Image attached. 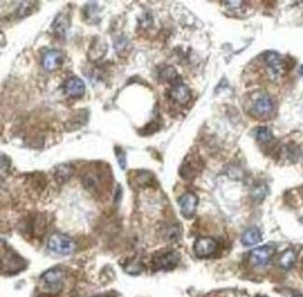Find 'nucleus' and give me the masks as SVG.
Returning a JSON list of instances; mask_svg holds the SVG:
<instances>
[{"mask_svg": "<svg viewBox=\"0 0 303 297\" xmlns=\"http://www.w3.org/2000/svg\"><path fill=\"white\" fill-rule=\"evenodd\" d=\"M179 261L180 255L177 251L164 250L155 254L151 264L154 271H170L177 266Z\"/></svg>", "mask_w": 303, "mask_h": 297, "instance_id": "obj_1", "label": "nucleus"}, {"mask_svg": "<svg viewBox=\"0 0 303 297\" xmlns=\"http://www.w3.org/2000/svg\"><path fill=\"white\" fill-rule=\"evenodd\" d=\"M48 248L59 255H68L75 250L76 243L68 235L62 233H54L49 239Z\"/></svg>", "mask_w": 303, "mask_h": 297, "instance_id": "obj_2", "label": "nucleus"}, {"mask_svg": "<svg viewBox=\"0 0 303 297\" xmlns=\"http://www.w3.org/2000/svg\"><path fill=\"white\" fill-rule=\"evenodd\" d=\"M26 267V261L18 255L13 250H5V255H1V271L13 274L21 271Z\"/></svg>", "mask_w": 303, "mask_h": 297, "instance_id": "obj_3", "label": "nucleus"}, {"mask_svg": "<svg viewBox=\"0 0 303 297\" xmlns=\"http://www.w3.org/2000/svg\"><path fill=\"white\" fill-rule=\"evenodd\" d=\"M216 249L217 243L211 236H200L193 245V251L198 258H208L216 252Z\"/></svg>", "mask_w": 303, "mask_h": 297, "instance_id": "obj_4", "label": "nucleus"}, {"mask_svg": "<svg viewBox=\"0 0 303 297\" xmlns=\"http://www.w3.org/2000/svg\"><path fill=\"white\" fill-rule=\"evenodd\" d=\"M44 287L48 292L58 293L63 289V272L58 268H52L45 272L42 276Z\"/></svg>", "mask_w": 303, "mask_h": 297, "instance_id": "obj_5", "label": "nucleus"}, {"mask_svg": "<svg viewBox=\"0 0 303 297\" xmlns=\"http://www.w3.org/2000/svg\"><path fill=\"white\" fill-rule=\"evenodd\" d=\"M275 252V248L271 245L262 246L250 252V262L254 266H264L271 261Z\"/></svg>", "mask_w": 303, "mask_h": 297, "instance_id": "obj_6", "label": "nucleus"}, {"mask_svg": "<svg viewBox=\"0 0 303 297\" xmlns=\"http://www.w3.org/2000/svg\"><path fill=\"white\" fill-rule=\"evenodd\" d=\"M199 203V198L195 193H186L178 199V206L182 215L190 219L195 214L196 209Z\"/></svg>", "mask_w": 303, "mask_h": 297, "instance_id": "obj_7", "label": "nucleus"}, {"mask_svg": "<svg viewBox=\"0 0 303 297\" xmlns=\"http://www.w3.org/2000/svg\"><path fill=\"white\" fill-rule=\"evenodd\" d=\"M64 94L73 98H79L85 94V84L82 78L78 77H71L67 78L64 84Z\"/></svg>", "mask_w": 303, "mask_h": 297, "instance_id": "obj_8", "label": "nucleus"}, {"mask_svg": "<svg viewBox=\"0 0 303 297\" xmlns=\"http://www.w3.org/2000/svg\"><path fill=\"white\" fill-rule=\"evenodd\" d=\"M265 63L267 65L269 73L272 75V78H279L284 72V62L282 58L277 52H268L264 57Z\"/></svg>", "mask_w": 303, "mask_h": 297, "instance_id": "obj_9", "label": "nucleus"}, {"mask_svg": "<svg viewBox=\"0 0 303 297\" xmlns=\"http://www.w3.org/2000/svg\"><path fill=\"white\" fill-rule=\"evenodd\" d=\"M273 109L272 99L267 94L258 96L253 105L252 113L256 117H265L272 112Z\"/></svg>", "mask_w": 303, "mask_h": 297, "instance_id": "obj_10", "label": "nucleus"}, {"mask_svg": "<svg viewBox=\"0 0 303 297\" xmlns=\"http://www.w3.org/2000/svg\"><path fill=\"white\" fill-rule=\"evenodd\" d=\"M64 54L58 50H50L45 53L42 60V66L48 71H53L62 67L64 63Z\"/></svg>", "mask_w": 303, "mask_h": 297, "instance_id": "obj_11", "label": "nucleus"}, {"mask_svg": "<svg viewBox=\"0 0 303 297\" xmlns=\"http://www.w3.org/2000/svg\"><path fill=\"white\" fill-rule=\"evenodd\" d=\"M169 95L173 101L180 105H185L191 98L190 90L186 84L175 83L171 88Z\"/></svg>", "mask_w": 303, "mask_h": 297, "instance_id": "obj_12", "label": "nucleus"}, {"mask_svg": "<svg viewBox=\"0 0 303 297\" xmlns=\"http://www.w3.org/2000/svg\"><path fill=\"white\" fill-rule=\"evenodd\" d=\"M70 17L66 13H59L55 17L52 24V29L54 35L58 37H63L66 36L67 30L70 27Z\"/></svg>", "mask_w": 303, "mask_h": 297, "instance_id": "obj_13", "label": "nucleus"}, {"mask_svg": "<svg viewBox=\"0 0 303 297\" xmlns=\"http://www.w3.org/2000/svg\"><path fill=\"white\" fill-rule=\"evenodd\" d=\"M89 119V111L87 110H77L71 118H69L66 123L67 131L77 130L86 125Z\"/></svg>", "mask_w": 303, "mask_h": 297, "instance_id": "obj_14", "label": "nucleus"}, {"mask_svg": "<svg viewBox=\"0 0 303 297\" xmlns=\"http://www.w3.org/2000/svg\"><path fill=\"white\" fill-rule=\"evenodd\" d=\"M241 240L245 246L257 245L262 241L261 232L257 227H252L244 232Z\"/></svg>", "mask_w": 303, "mask_h": 297, "instance_id": "obj_15", "label": "nucleus"}, {"mask_svg": "<svg viewBox=\"0 0 303 297\" xmlns=\"http://www.w3.org/2000/svg\"><path fill=\"white\" fill-rule=\"evenodd\" d=\"M199 166L198 163L195 161V159H186V161L183 163L182 167L180 168V175L181 177L185 180L192 179L196 175V173L199 170Z\"/></svg>", "mask_w": 303, "mask_h": 297, "instance_id": "obj_16", "label": "nucleus"}, {"mask_svg": "<svg viewBox=\"0 0 303 297\" xmlns=\"http://www.w3.org/2000/svg\"><path fill=\"white\" fill-rule=\"evenodd\" d=\"M73 175V167L68 164L59 165L55 168L54 177L58 183H64L67 182Z\"/></svg>", "mask_w": 303, "mask_h": 297, "instance_id": "obj_17", "label": "nucleus"}, {"mask_svg": "<svg viewBox=\"0 0 303 297\" xmlns=\"http://www.w3.org/2000/svg\"><path fill=\"white\" fill-rule=\"evenodd\" d=\"M296 260H297L296 252L293 250L288 249V250H285L280 255L278 263H279V266H281L282 268L288 270L295 265Z\"/></svg>", "mask_w": 303, "mask_h": 297, "instance_id": "obj_18", "label": "nucleus"}, {"mask_svg": "<svg viewBox=\"0 0 303 297\" xmlns=\"http://www.w3.org/2000/svg\"><path fill=\"white\" fill-rule=\"evenodd\" d=\"M255 135L257 141L261 143H268L273 140L272 131L268 127H258L257 130L255 131Z\"/></svg>", "mask_w": 303, "mask_h": 297, "instance_id": "obj_19", "label": "nucleus"}, {"mask_svg": "<svg viewBox=\"0 0 303 297\" xmlns=\"http://www.w3.org/2000/svg\"><path fill=\"white\" fill-rule=\"evenodd\" d=\"M160 78H161V80H164L165 82L173 83V82H175L176 78H178V74H177V71L175 70V68L167 67L161 71Z\"/></svg>", "mask_w": 303, "mask_h": 297, "instance_id": "obj_20", "label": "nucleus"}, {"mask_svg": "<svg viewBox=\"0 0 303 297\" xmlns=\"http://www.w3.org/2000/svg\"><path fill=\"white\" fill-rule=\"evenodd\" d=\"M115 155L118 160V164L122 169L126 168V156L125 151L120 147H115Z\"/></svg>", "mask_w": 303, "mask_h": 297, "instance_id": "obj_21", "label": "nucleus"}, {"mask_svg": "<svg viewBox=\"0 0 303 297\" xmlns=\"http://www.w3.org/2000/svg\"><path fill=\"white\" fill-rule=\"evenodd\" d=\"M30 4H31V2H25L24 5H22L18 9V11H16V15L18 18H24L31 13L32 6H30Z\"/></svg>", "mask_w": 303, "mask_h": 297, "instance_id": "obj_22", "label": "nucleus"}, {"mask_svg": "<svg viewBox=\"0 0 303 297\" xmlns=\"http://www.w3.org/2000/svg\"><path fill=\"white\" fill-rule=\"evenodd\" d=\"M291 297H303L301 294H298V293H295V294H292V296Z\"/></svg>", "mask_w": 303, "mask_h": 297, "instance_id": "obj_23", "label": "nucleus"}, {"mask_svg": "<svg viewBox=\"0 0 303 297\" xmlns=\"http://www.w3.org/2000/svg\"><path fill=\"white\" fill-rule=\"evenodd\" d=\"M299 73L301 74L303 76V65L300 67V68H299Z\"/></svg>", "mask_w": 303, "mask_h": 297, "instance_id": "obj_24", "label": "nucleus"}, {"mask_svg": "<svg viewBox=\"0 0 303 297\" xmlns=\"http://www.w3.org/2000/svg\"><path fill=\"white\" fill-rule=\"evenodd\" d=\"M256 297H267V296H264V295H257V296Z\"/></svg>", "mask_w": 303, "mask_h": 297, "instance_id": "obj_25", "label": "nucleus"}]
</instances>
